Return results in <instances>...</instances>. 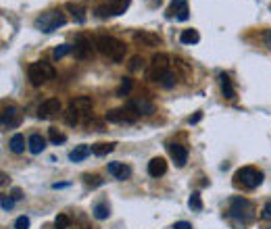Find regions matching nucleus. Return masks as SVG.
<instances>
[{"label":"nucleus","instance_id":"c9c22d12","mask_svg":"<svg viewBox=\"0 0 271 229\" xmlns=\"http://www.w3.org/2000/svg\"><path fill=\"white\" fill-rule=\"evenodd\" d=\"M261 217H263V219H271V202H267V204L263 206V213H261Z\"/></svg>","mask_w":271,"mask_h":229},{"label":"nucleus","instance_id":"1a4fd4ad","mask_svg":"<svg viewBox=\"0 0 271 229\" xmlns=\"http://www.w3.org/2000/svg\"><path fill=\"white\" fill-rule=\"evenodd\" d=\"M92 109H94V102L90 96H75L69 102V111L75 113L77 117H90Z\"/></svg>","mask_w":271,"mask_h":229},{"label":"nucleus","instance_id":"f3484780","mask_svg":"<svg viewBox=\"0 0 271 229\" xmlns=\"http://www.w3.org/2000/svg\"><path fill=\"white\" fill-rule=\"evenodd\" d=\"M109 173L115 177V179H127L129 175H132V169H129L125 163H109Z\"/></svg>","mask_w":271,"mask_h":229},{"label":"nucleus","instance_id":"6e6552de","mask_svg":"<svg viewBox=\"0 0 271 229\" xmlns=\"http://www.w3.org/2000/svg\"><path fill=\"white\" fill-rule=\"evenodd\" d=\"M73 56L75 59H92L94 56V44H92V38H88L86 33H79L75 38V44H73Z\"/></svg>","mask_w":271,"mask_h":229},{"label":"nucleus","instance_id":"393cba45","mask_svg":"<svg viewBox=\"0 0 271 229\" xmlns=\"http://www.w3.org/2000/svg\"><path fill=\"white\" fill-rule=\"evenodd\" d=\"M94 217H96V219H107V217L111 215V209H109V204L107 202H98L96 206H94Z\"/></svg>","mask_w":271,"mask_h":229},{"label":"nucleus","instance_id":"58836bf2","mask_svg":"<svg viewBox=\"0 0 271 229\" xmlns=\"http://www.w3.org/2000/svg\"><path fill=\"white\" fill-rule=\"evenodd\" d=\"M10 194H13V196H10V198H15V200H21V198H23V192H21V188H13V192H10Z\"/></svg>","mask_w":271,"mask_h":229},{"label":"nucleus","instance_id":"4468645a","mask_svg":"<svg viewBox=\"0 0 271 229\" xmlns=\"http://www.w3.org/2000/svg\"><path fill=\"white\" fill-rule=\"evenodd\" d=\"M134 42L140 46H146V48H155V46H161V38L157 33L150 31H136L134 33Z\"/></svg>","mask_w":271,"mask_h":229},{"label":"nucleus","instance_id":"0eeeda50","mask_svg":"<svg viewBox=\"0 0 271 229\" xmlns=\"http://www.w3.org/2000/svg\"><path fill=\"white\" fill-rule=\"evenodd\" d=\"M140 114L136 111H132L127 105L121 107V109H111L107 111V114H104V119H107L109 123H121V125H132L138 121Z\"/></svg>","mask_w":271,"mask_h":229},{"label":"nucleus","instance_id":"7c9ffc66","mask_svg":"<svg viewBox=\"0 0 271 229\" xmlns=\"http://www.w3.org/2000/svg\"><path fill=\"white\" fill-rule=\"evenodd\" d=\"M15 198H8V196H2V198H0V204H2V211H10V209H13V206H15Z\"/></svg>","mask_w":271,"mask_h":229},{"label":"nucleus","instance_id":"cd10ccee","mask_svg":"<svg viewBox=\"0 0 271 229\" xmlns=\"http://www.w3.org/2000/svg\"><path fill=\"white\" fill-rule=\"evenodd\" d=\"M188 206H190L192 211H203V200H200V194H198V192H194L192 196H190V200H188Z\"/></svg>","mask_w":271,"mask_h":229},{"label":"nucleus","instance_id":"a211bd4d","mask_svg":"<svg viewBox=\"0 0 271 229\" xmlns=\"http://www.w3.org/2000/svg\"><path fill=\"white\" fill-rule=\"evenodd\" d=\"M27 146H29V152L31 154H40L44 148H46V137H42L40 133H31L29 140H27Z\"/></svg>","mask_w":271,"mask_h":229},{"label":"nucleus","instance_id":"72a5a7b5","mask_svg":"<svg viewBox=\"0 0 271 229\" xmlns=\"http://www.w3.org/2000/svg\"><path fill=\"white\" fill-rule=\"evenodd\" d=\"M142 59H140V56H134L132 59V63H129V71H138V69H142Z\"/></svg>","mask_w":271,"mask_h":229},{"label":"nucleus","instance_id":"5701e85b","mask_svg":"<svg viewBox=\"0 0 271 229\" xmlns=\"http://www.w3.org/2000/svg\"><path fill=\"white\" fill-rule=\"evenodd\" d=\"M115 146L117 144H109V142H102V144H94L92 146V154H96V156H107V154H111L113 150H115Z\"/></svg>","mask_w":271,"mask_h":229},{"label":"nucleus","instance_id":"b1692460","mask_svg":"<svg viewBox=\"0 0 271 229\" xmlns=\"http://www.w3.org/2000/svg\"><path fill=\"white\" fill-rule=\"evenodd\" d=\"M200 36H198V31L196 29H184L180 33V42L182 44H198Z\"/></svg>","mask_w":271,"mask_h":229},{"label":"nucleus","instance_id":"6ab92c4d","mask_svg":"<svg viewBox=\"0 0 271 229\" xmlns=\"http://www.w3.org/2000/svg\"><path fill=\"white\" fill-rule=\"evenodd\" d=\"M90 152H92V146L81 144V146L75 148V150L69 152V160H73V163H81V160H86L90 156Z\"/></svg>","mask_w":271,"mask_h":229},{"label":"nucleus","instance_id":"4be33fe9","mask_svg":"<svg viewBox=\"0 0 271 229\" xmlns=\"http://www.w3.org/2000/svg\"><path fill=\"white\" fill-rule=\"evenodd\" d=\"M8 148H10V152H15V154H21L23 150H25V135H21V133H15L13 137H10V142H8Z\"/></svg>","mask_w":271,"mask_h":229},{"label":"nucleus","instance_id":"e433bc0d","mask_svg":"<svg viewBox=\"0 0 271 229\" xmlns=\"http://www.w3.org/2000/svg\"><path fill=\"white\" fill-rule=\"evenodd\" d=\"M200 119H203V113H200V111H198L196 114H192V117H190V119H188V125H196V123H198Z\"/></svg>","mask_w":271,"mask_h":229},{"label":"nucleus","instance_id":"423d86ee","mask_svg":"<svg viewBox=\"0 0 271 229\" xmlns=\"http://www.w3.org/2000/svg\"><path fill=\"white\" fill-rule=\"evenodd\" d=\"M132 4V0H104L102 4L96 6V17L107 19V17H119Z\"/></svg>","mask_w":271,"mask_h":229},{"label":"nucleus","instance_id":"aec40b11","mask_svg":"<svg viewBox=\"0 0 271 229\" xmlns=\"http://www.w3.org/2000/svg\"><path fill=\"white\" fill-rule=\"evenodd\" d=\"M219 79H221V92H223V96H226L228 100H234V98H236V92H234V86H232L230 75L221 73V75H219Z\"/></svg>","mask_w":271,"mask_h":229},{"label":"nucleus","instance_id":"9d476101","mask_svg":"<svg viewBox=\"0 0 271 229\" xmlns=\"http://www.w3.org/2000/svg\"><path fill=\"white\" fill-rule=\"evenodd\" d=\"M21 121H23V113H21L15 105L4 107V111H2V127H4V129H15V127H19Z\"/></svg>","mask_w":271,"mask_h":229},{"label":"nucleus","instance_id":"ddd939ff","mask_svg":"<svg viewBox=\"0 0 271 229\" xmlns=\"http://www.w3.org/2000/svg\"><path fill=\"white\" fill-rule=\"evenodd\" d=\"M167 150H169L173 163L178 165V167H184V165L188 163V150H186V146L175 144V142H169V144H167Z\"/></svg>","mask_w":271,"mask_h":229},{"label":"nucleus","instance_id":"2f4dec72","mask_svg":"<svg viewBox=\"0 0 271 229\" xmlns=\"http://www.w3.org/2000/svg\"><path fill=\"white\" fill-rule=\"evenodd\" d=\"M129 90H132V79H123L121 86H119V90H117V94L123 96V94H127Z\"/></svg>","mask_w":271,"mask_h":229},{"label":"nucleus","instance_id":"473e14b6","mask_svg":"<svg viewBox=\"0 0 271 229\" xmlns=\"http://www.w3.org/2000/svg\"><path fill=\"white\" fill-rule=\"evenodd\" d=\"M84 181L88 183V186H92V188H96V186H100V177L98 175H84Z\"/></svg>","mask_w":271,"mask_h":229},{"label":"nucleus","instance_id":"7ed1b4c3","mask_svg":"<svg viewBox=\"0 0 271 229\" xmlns=\"http://www.w3.org/2000/svg\"><path fill=\"white\" fill-rule=\"evenodd\" d=\"M234 183H236V186L246 188V190H255V188H259L263 183V173L259 169H255V167H242V169L236 171Z\"/></svg>","mask_w":271,"mask_h":229},{"label":"nucleus","instance_id":"412c9836","mask_svg":"<svg viewBox=\"0 0 271 229\" xmlns=\"http://www.w3.org/2000/svg\"><path fill=\"white\" fill-rule=\"evenodd\" d=\"M150 69H171V63H169V56L165 52H159L150 59Z\"/></svg>","mask_w":271,"mask_h":229},{"label":"nucleus","instance_id":"a878e982","mask_svg":"<svg viewBox=\"0 0 271 229\" xmlns=\"http://www.w3.org/2000/svg\"><path fill=\"white\" fill-rule=\"evenodd\" d=\"M67 54H73V46H71V44H61V46H56L54 52H52L54 59H63V56H67Z\"/></svg>","mask_w":271,"mask_h":229},{"label":"nucleus","instance_id":"39448f33","mask_svg":"<svg viewBox=\"0 0 271 229\" xmlns=\"http://www.w3.org/2000/svg\"><path fill=\"white\" fill-rule=\"evenodd\" d=\"M230 215L234 217V219L242 221V223H249V221L255 219V206L246 198L236 196V198L230 200Z\"/></svg>","mask_w":271,"mask_h":229},{"label":"nucleus","instance_id":"bb28decb","mask_svg":"<svg viewBox=\"0 0 271 229\" xmlns=\"http://www.w3.org/2000/svg\"><path fill=\"white\" fill-rule=\"evenodd\" d=\"M54 225H56V229H67L69 225H71V219H69V215L61 213V215H56V219H54Z\"/></svg>","mask_w":271,"mask_h":229},{"label":"nucleus","instance_id":"2eb2a0df","mask_svg":"<svg viewBox=\"0 0 271 229\" xmlns=\"http://www.w3.org/2000/svg\"><path fill=\"white\" fill-rule=\"evenodd\" d=\"M127 107L132 109V111H136L138 114H152V113H155V105L148 102L146 98H134V100H129Z\"/></svg>","mask_w":271,"mask_h":229},{"label":"nucleus","instance_id":"f8f14e48","mask_svg":"<svg viewBox=\"0 0 271 229\" xmlns=\"http://www.w3.org/2000/svg\"><path fill=\"white\" fill-rule=\"evenodd\" d=\"M167 17H175L178 21H188L190 10H188V0H171L167 8Z\"/></svg>","mask_w":271,"mask_h":229},{"label":"nucleus","instance_id":"f03ea898","mask_svg":"<svg viewBox=\"0 0 271 229\" xmlns=\"http://www.w3.org/2000/svg\"><path fill=\"white\" fill-rule=\"evenodd\" d=\"M27 77H29V82L31 86H44L46 82H50V79H54V67L50 63H46V61H38V63H31L27 67Z\"/></svg>","mask_w":271,"mask_h":229},{"label":"nucleus","instance_id":"f704fd0d","mask_svg":"<svg viewBox=\"0 0 271 229\" xmlns=\"http://www.w3.org/2000/svg\"><path fill=\"white\" fill-rule=\"evenodd\" d=\"M65 121H67L69 125H77L79 117H77V114H75V113H71V111H67V113H65Z\"/></svg>","mask_w":271,"mask_h":229},{"label":"nucleus","instance_id":"c85d7f7f","mask_svg":"<svg viewBox=\"0 0 271 229\" xmlns=\"http://www.w3.org/2000/svg\"><path fill=\"white\" fill-rule=\"evenodd\" d=\"M48 135H50V142H52V144H65V142H67V135L61 133L58 129H54V127L48 131Z\"/></svg>","mask_w":271,"mask_h":229},{"label":"nucleus","instance_id":"20e7f679","mask_svg":"<svg viewBox=\"0 0 271 229\" xmlns=\"http://www.w3.org/2000/svg\"><path fill=\"white\" fill-rule=\"evenodd\" d=\"M67 23V17L61 13V10H46L36 19V29L44 31V33H52L54 29L63 27Z\"/></svg>","mask_w":271,"mask_h":229},{"label":"nucleus","instance_id":"f257e3e1","mask_svg":"<svg viewBox=\"0 0 271 229\" xmlns=\"http://www.w3.org/2000/svg\"><path fill=\"white\" fill-rule=\"evenodd\" d=\"M96 48L100 50V54H104L113 63H121L125 59V52H127V46L113 36H100L96 40Z\"/></svg>","mask_w":271,"mask_h":229},{"label":"nucleus","instance_id":"dca6fc26","mask_svg":"<svg viewBox=\"0 0 271 229\" xmlns=\"http://www.w3.org/2000/svg\"><path fill=\"white\" fill-rule=\"evenodd\" d=\"M165 173H167V160H165L163 156L150 158V163H148V175L150 177H161Z\"/></svg>","mask_w":271,"mask_h":229},{"label":"nucleus","instance_id":"ea45409f","mask_svg":"<svg viewBox=\"0 0 271 229\" xmlns=\"http://www.w3.org/2000/svg\"><path fill=\"white\" fill-rule=\"evenodd\" d=\"M146 2H148L150 6H161V2H163V0H146Z\"/></svg>","mask_w":271,"mask_h":229},{"label":"nucleus","instance_id":"4c0bfd02","mask_svg":"<svg viewBox=\"0 0 271 229\" xmlns=\"http://www.w3.org/2000/svg\"><path fill=\"white\" fill-rule=\"evenodd\" d=\"M173 229H192V225L188 221H178V223H173Z\"/></svg>","mask_w":271,"mask_h":229},{"label":"nucleus","instance_id":"c756f323","mask_svg":"<svg viewBox=\"0 0 271 229\" xmlns=\"http://www.w3.org/2000/svg\"><path fill=\"white\" fill-rule=\"evenodd\" d=\"M15 229H29V217L21 215L19 219L15 221Z\"/></svg>","mask_w":271,"mask_h":229},{"label":"nucleus","instance_id":"a19ab883","mask_svg":"<svg viewBox=\"0 0 271 229\" xmlns=\"http://www.w3.org/2000/svg\"><path fill=\"white\" fill-rule=\"evenodd\" d=\"M267 40H269V46H271V31L267 33Z\"/></svg>","mask_w":271,"mask_h":229},{"label":"nucleus","instance_id":"9b49d317","mask_svg":"<svg viewBox=\"0 0 271 229\" xmlns=\"http://www.w3.org/2000/svg\"><path fill=\"white\" fill-rule=\"evenodd\" d=\"M61 109H63L61 100H58V98H48V100H44L42 105H40L38 117L40 119H50V117H54V114L61 113Z\"/></svg>","mask_w":271,"mask_h":229}]
</instances>
